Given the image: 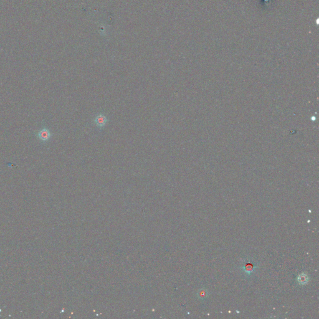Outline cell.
<instances>
[{
	"mask_svg": "<svg viewBox=\"0 0 319 319\" xmlns=\"http://www.w3.org/2000/svg\"><path fill=\"white\" fill-rule=\"evenodd\" d=\"M38 136V138L41 140V141L46 142L50 139L51 137V134L50 131L48 129L46 128H44L39 131Z\"/></svg>",
	"mask_w": 319,
	"mask_h": 319,
	"instance_id": "cell-1",
	"label": "cell"
},
{
	"mask_svg": "<svg viewBox=\"0 0 319 319\" xmlns=\"http://www.w3.org/2000/svg\"><path fill=\"white\" fill-rule=\"evenodd\" d=\"M107 121H108V120H107L106 116H105V115L103 114L98 115L94 120L95 123L96 124L97 126L99 127H103L104 126H105V125L107 123Z\"/></svg>",
	"mask_w": 319,
	"mask_h": 319,
	"instance_id": "cell-2",
	"label": "cell"
},
{
	"mask_svg": "<svg viewBox=\"0 0 319 319\" xmlns=\"http://www.w3.org/2000/svg\"><path fill=\"white\" fill-rule=\"evenodd\" d=\"M309 279L307 275L306 274L302 273L298 276L297 281L300 285H305L306 284H307V282H309Z\"/></svg>",
	"mask_w": 319,
	"mask_h": 319,
	"instance_id": "cell-3",
	"label": "cell"
},
{
	"mask_svg": "<svg viewBox=\"0 0 319 319\" xmlns=\"http://www.w3.org/2000/svg\"><path fill=\"white\" fill-rule=\"evenodd\" d=\"M253 269L254 266L253 265V264H251V263H247V264H246V266L244 267V270L246 272L251 273L253 270Z\"/></svg>",
	"mask_w": 319,
	"mask_h": 319,
	"instance_id": "cell-4",
	"label": "cell"
},
{
	"mask_svg": "<svg viewBox=\"0 0 319 319\" xmlns=\"http://www.w3.org/2000/svg\"><path fill=\"white\" fill-rule=\"evenodd\" d=\"M198 296L200 298L204 299L207 297V296H208V292H207V291L205 289H202L199 291Z\"/></svg>",
	"mask_w": 319,
	"mask_h": 319,
	"instance_id": "cell-5",
	"label": "cell"
}]
</instances>
